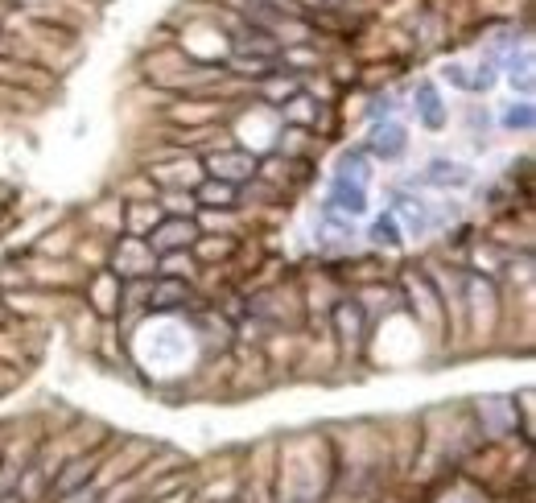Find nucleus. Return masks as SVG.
I'll use <instances>...</instances> for the list:
<instances>
[{
  "label": "nucleus",
  "mask_w": 536,
  "mask_h": 503,
  "mask_svg": "<svg viewBox=\"0 0 536 503\" xmlns=\"http://www.w3.org/2000/svg\"><path fill=\"white\" fill-rule=\"evenodd\" d=\"M532 120H536L532 104H512V108L504 112V128H520V132H528V128H532Z\"/></svg>",
  "instance_id": "12"
},
{
  "label": "nucleus",
  "mask_w": 536,
  "mask_h": 503,
  "mask_svg": "<svg viewBox=\"0 0 536 503\" xmlns=\"http://www.w3.org/2000/svg\"><path fill=\"white\" fill-rule=\"evenodd\" d=\"M330 211H343V215H363L367 211V190H363V182H351V178H334V186H330Z\"/></svg>",
  "instance_id": "2"
},
{
  "label": "nucleus",
  "mask_w": 536,
  "mask_h": 503,
  "mask_svg": "<svg viewBox=\"0 0 536 503\" xmlns=\"http://www.w3.org/2000/svg\"><path fill=\"white\" fill-rule=\"evenodd\" d=\"M211 174L219 178V182H244V178H252L256 174V161L248 157V153H215L211 157Z\"/></svg>",
  "instance_id": "3"
},
{
  "label": "nucleus",
  "mask_w": 536,
  "mask_h": 503,
  "mask_svg": "<svg viewBox=\"0 0 536 503\" xmlns=\"http://www.w3.org/2000/svg\"><path fill=\"white\" fill-rule=\"evenodd\" d=\"M396 211H405V219H409V231H413V236H421V231L429 227V215H425V207L417 203V198H400Z\"/></svg>",
  "instance_id": "10"
},
{
  "label": "nucleus",
  "mask_w": 536,
  "mask_h": 503,
  "mask_svg": "<svg viewBox=\"0 0 536 503\" xmlns=\"http://www.w3.org/2000/svg\"><path fill=\"white\" fill-rule=\"evenodd\" d=\"M425 182L429 186H466L471 182V170L466 165H458V161H429V170H425Z\"/></svg>",
  "instance_id": "5"
},
{
  "label": "nucleus",
  "mask_w": 536,
  "mask_h": 503,
  "mask_svg": "<svg viewBox=\"0 0 536 503\" xmlns=\"http://www.w3.org/2000/svg\"><path fill=\"white\" fill-rule=\"evenodd\" d=\"M343 178H355V182L367 178V161H363V153H347V157H343Z\"/></svg>",
  "instance_id": "14"
},
{
  "label": "nucleus",
  "mask_w": 536,
  "mask_h": 503,
  "mask_svg": "<svg viewBox=\"0 0 536 503\" xmlns=\"http://www.w3.org/2000/svg\"><path fill=\"white\" fill-rule=\"evenodd\" d=\"M442 75H446V79H450L454 87H462V91H475L471 75H466V71H462V66H458V62H450V66H446V71H442Z\"/></svg>",
  "instance_id": "15"
},
{
  "label": "nucleus",
  "mask_w": 536,
  "mask_h": 503,
  "mask_svg": "<svg viewBox=\"0 0 536 503\" xmlns=\"http://www.w3.org/2000/svg\"><path fill=\"white\" fill-rule=\"evenodd\" d=\"M190 240H194V223H186V219L161 223V227H157V236H153V244H157L161 252H178V248H186Z\"/></svg>",
  "instance_id": "4"
},
{
  "label": "nucleus",
  "mask_w": 536,
  "mask_h": 503,
  "mask_svg": "<svg viewBox=\"0 0 536 503\" xmlns=\"http://www.w3.org/2000/svg\"><path fill=\"white\" fill-rule=\"evenodd\" d=\"M372 244H384V248H396L400 244V223L396 215H384L372 223Z\"/></svg>",
  "instance_id": "8"
},
{
  "label": "nucleus",
  "mask_w": 536,
  "mask_h": 503,
  "mask_svg": "<svg viewBox=\"0 0 536 503\" xmlns=\"http://www.w3.org/2000/svg\"><path fill=\"white\" fill-rule=\"evenodd\" d=\"M508 83L516 87V91H532V50H520V58L512 54L508 58Z\"/></svg>",
  "instance_id": "7"
},
{
  "label": "nucleus",
  "mask_w": 536,
  "mask_h": 503,
  "mask_svg": "<svg viewBox=\"0 0 536 503\" xmlns=\"http://www.w3.org/2000/svg\"><path fill=\"white\" fill-rule=\"evenodd\" d=\"M198 198H207L211 207H231L236 203V186L231 182H207L203 190H198Z\"/></svg>",
  "instance_id": "9"
},
{
  "label": "nucleus",
  "mask_w": 536,
  "mask_h": 503,
  "mask_svg": "<svg viewBox=\"0 0 536 503\" xmlns=\"http://www.w3.org/2000/svg\"><path fill=\"white\" fill-rule=\"evenodd\" d=\"M417 112H421L425 128H442L446 124L442 99H438V91H433V83H417Z\"/></svg>",
  "instance_id": "6"
},
{
  "label": "nucleus",
  "mask_w": 536,
  "mask_h": 503,
  "mask_svg": "<svg viewBox=\"0 0 536 503\" xmlns=\"http://www.w3.org/2000/svg\"><path fill=\"white\" fill-rule=\"evenodd\" d=\"M405 145H409V137H405V128H400L396 120H376V124H372V137H367V149H372L376 157L392 161V157L405 153Z\"/></svg>",
  "instance_id": "1"
},
{
  "label": "nucleus",
  "mask_w": 536,
  "mask_h": 503,
  "mask_svg": "<svg viewBox=\"0 0 536 503\" xmlns=\"http://www.w3.org/2000/svg\"><path fill=\"white\" fill-rule=\"evenodd\" d=\"M231 66H236V71H244V75H268V71H273V58H264V54H256V58H236V62H231Z\"/></svg>",
  "instance_id": "13"
},
{
  "label": "nucleus",
  "mask_w": 536,
  "mask_h": 503,
  "mask_svg": "<svg viewBox=\"0 0 536 503\" xmlns=\"http://www.w3.org/2000/svg\"><path fill=\"white\" fill-rule=\"evenodd\" d=\"M359 326H363L359 306H351V301H343V306H339V330H343V339H347V343H351L355 334H359Z\"/></svg>",
  "instance_id": "11"
}]
</instances>
